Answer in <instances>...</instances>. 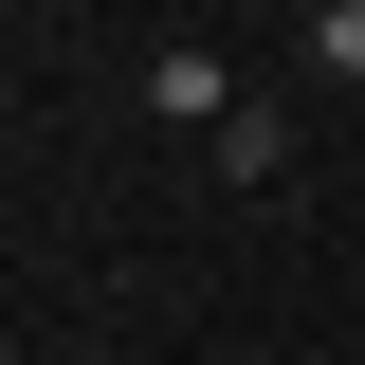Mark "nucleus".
Returning a JSON list of instances; mask_svg holds the SVG:
<instances>
[{
	"label": "nucleus",
	"mask_w": 365,
	"mask_h": 365,
	"mask_svg": "<svg viewBox=\"0 0 365 365\" xmlns=\"http://www.w3.org/2000/svg\"><path fill=\"white\" fill-rule=\"evenodd\" d=\"M274 165H292V110H256V91H237V110H220V182H274Z\"/></svg>",
	"instance_id": "nucleus-1"
},
{
	"label": "nucleus",
	"mask_w": 365,
	"mask_h": 365,
	"mask_svg": "<svg viewBox=\"0 0 365 365\" xmlns=\"http://www.w3.org/2000/svg\"><path fill=\"white\" fill-rule=\"evenodd\" d=\"M311 73H365V0H329V19H311Z\"/></svg>",
	"instance_id": "nucleus-2"
},
{
	"label": "nucleus",
	"mask_w": 365,
	"mask_h": 365,
	"mask_svg": "<svg viewBox=\"0 0 365 365\" xmlns=\"http://www.w3.org/2000/svg\"><path fill=\"white\" fill-rule=\"evenodd\" d=\"M55 19H73V0H55Z\"/></svg>",
	"instance_id": "nucleus-3"
}]
</instances>
